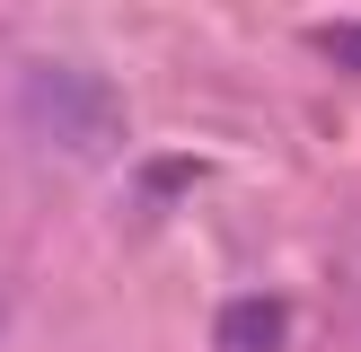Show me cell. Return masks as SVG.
Returning a JSON list of instances; mask_svg holds the SVG:
<instances>
[{"label": "cell", "mask_w": 361, "mask_h": 352, "mask_svg": "<svg viewBox=\"0 0 361 352\" xmlns=\"http://www.w3.org/2000/svg\"><path fill=\"white\" fill-rule=\"evenodd\" d=\"M27 132L44 150H71V158H106L123 141V106L97 70H27Z\"/></svg>", "instance_id": "cell-1"}, {"label": "cell", "mask_w": 361, "mask_h": 352, "mask_svg": "<svg viewBox=\"0 0 361 352\" xmlns=\"http://www.w3.org/2000/svg\"><path fill=\"white\" fill-rule=\"evenodd\" d=\"M282 334H291V308H282L274 291H238L212 317V344L221 352H282Z\"/></svg>", "instance_id": "cell-2"}, {"label": "cell", "mask_w": 361, "mask_h": 352, "mask_svg": "<svg viewBox=\"0 0 361 352\" xmlns=\"http://www.w3.org/2000/svg\"><path fill=\"white\" fill-rule=\"evenodd\" d=\"M317 53H326V62H344V70H361V18H344V27H317Z\"/></svg>", "instance_id": "cell-3"}]
</instances>
